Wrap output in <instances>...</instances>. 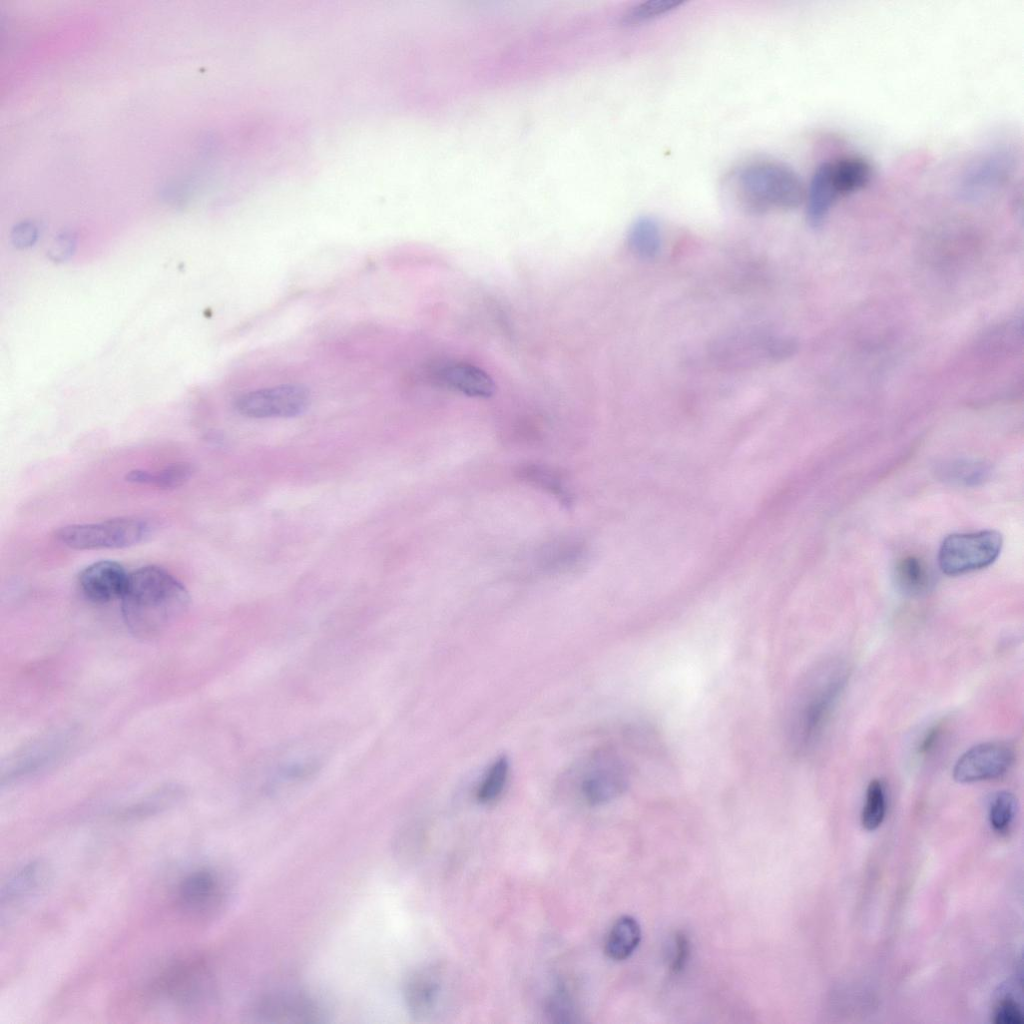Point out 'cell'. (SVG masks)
Returning a JSON list of instances; mask_svg holds the SVG:
<instances>
[{"label":"cell","instance_id":"obj_25","mask_svg":"<svg viewBox=\"0 0 1024 1024\" xmlns=\"http://www.w3.org/2000/svg\"><path fill=\"white\" fill-rule=\"evenodd\" d=\"M886 814V794L883 782L879 779L870 781L861 812V824L867 831L876 830L883 822Z\"/></svg>","mask_w":1024,"mask_h":1024},{"label":"cell","instance_id":"obj_4","mask_svg":"<svg viewBox=\"0 0 1024 1024\" xmlns=\"http://www.w3.org/2000/svg\"><path fill=\"white\" fill-rule=\"evenodd\" d=\"M147 518L126 516L95 523L71 524L55 532L56 540L73 550L118 549L139 544L154 532Z\"/></svg>","mask_w":1024,"mask_h":1024},{"label":"cell","instance_id":"obj_1","mask_svg":"<svg viewBox=\"0 0 1024 1024\" xmlns=\"http://www.w3.org/2000/svg\"><path fill=\"white\" fill-rule=\"evenodd\" d=\"M127 628L138 637H152L177 620L188 608L185 586L161 567L145 566L129 573L120 598Z\"/></svg>","mask_w":1024,"mask_h":1024},{"label":"cell","instance_id":"obj_13","mask_svg":"<svg viewBox=\"0 0 1024 1024\" xmlns=\"http://www.w3.org/2000/svg\"><path fill=\"white\" fill-rule=\"evenodd\" d=\"M177 903L190 914L205 913L220 903L223 896L218 875L209 869H197L186 875L178 885Z\"/></svg>","mask_w":1024,"mask_h":1024},{"label":"cell","instance_id":"obj_21","mask_svg":"<svg viewBox=\"0 0 1024 1024\" xmlns=\"http://www.w3.org/2000/svg\"><path fill=\"white\" fill-rule=\"evenodd\" d=\"M893 577L897 589L907 596L922 595L932 584L928 567L915 556L900 559L895 565Z\"/></svg>","mask_w":1024,"mask_h":1024},{"label":"cell","instance_id":"obj_22","mask_svg":"<svg viewBox=\"0 0 1024 1024\" xmlns=\"http://www.w3.org/2000/svg\"><path fill=\"white\" fill-rule=\"evenodd\" d=\"M628 244L641 258L652 259L657 256L662 244L658 223L648 216L635 220L628 232Z\"/></svg>","mask_w":1024,"mask_h":1024},{"label":"cell","instance_id":"obj_17","mask_svg":"<svg viewBox=\"0 0 1024 1024\" xmlns=\"http://www.w3.org/2000/svg\"><path fill=\"white\" fill-rule=\"evenodd\" d=\"M839 197L832 177L831 162H824L815 170L805 194L809 223L819 226Z\"/></svg>","mask_w":1024,"mask_h":1024},{"label":"cell","instance_id":"obj_6","mask_svg":"<svg viewBox=\"0 0 1024 1024\" xmlns=\"http://www.w3.org/2000/svg\"><path fill=\"white\" fill-rule=\"evenodd\" d=\"M153 987L158 994L178 1006L191 1008L210 993L212 980L203 959L184 957L166 967Z\"/></svg>","mask_w":1024,"mask_h":1024},{"label":"cell","instance_id":"obj_3","mask_svg":"<svg viewBox=\"0 0 1024 1024\" xmlns=\"http://www.w3.org/2000/svg\"><path fill=\"white\" fill-rule=\"evenodd\" d=\"M730 188L749 211L789 210L804 200L806 189L797 173L774 161H757L737 169Z\"/></svg>","mask_w":1024,"mask_h":1024},{"label":"cell","instance_id":"obj_27","mask_svg":"<svg viewBox=\"0 0 1024 1024\" xmlns=\"http://www.w3.org/2000/svg\"><path fill=\"white\" fill-rule=\"evenodd\" d=\"M1016 799L1007 791L998 792L989 807L991 827L998 833H1006L1016 813Z\"/></svg>","mask_w":1024,"mask_h":1024},{"label":"cell","instance_id":"obj_24","mask_svg":"<svg viewBox=\"0 0 1024 1024\" xmlns=\"http://www.w3.org/2000/svg\"><path fill=\"white\" fill-rule=\"evenodd\" d=\"M509 761L507 757L497 758L485 773L477 790V799L482 804L496 801L502 794L508 779Z\"/></svg>","mask_w":1024,"mask_h":1024},{"label":"cell","instance_id":"obj_2","mask_svg":"<svg viewBox=\"0 0 1024 1024\" xmlns=\"http://www.w3.org/2000/svg\"><path fill=\"white\" fill-rule=\"evenodd\" d=\"M848 676L846 665L830 660L804 677L792 698L787 720L788 739L796 753H806L817 743Z\"/></svg>","mask_w":1024,"mask_h":1024},{"label":"cell","instance_id":"obj_16","mask_svg":"<svg viewBox=\"0 0 1024 1024\" xmlns=\"http://www.w3.org/2000/svg\"><path fill=\"white\" fill-rule=\"evenodd\" d=\"M437 379L446 386L473 397H489L494 382L482 369L467 363H447L436 371Z\"/></svg>","mask_w":1024,"mask_h":1024},{"label":"cell","instance_id":"obj_14","mask_svg":"<svg viewBox=\"0 0 1024 1024\" xmlns=\"http://www.w3.org/2000/svg\"><path fill=\"white\" fill-rule=\"evenodd\" d=\"M49 868L41 860L31 861L16 871L1 890V910L11 913L36 897L47 885Z\"/></svg>","mask_w":1024,"mask_h":1024},{"label":"cell","instance_id":"obj_32","mask_svg":"<svg viewBox=\"0 0 1024 1024\" xmlns=\"http://www.w3.org/2000/svg\"><path fill=\"white\" fill-rule=\"evenodd\" d=\"M942 734L943 726L941 723L930 727L921 738L917 747V753L922 756L931 753L940 741Z\"/></svg>","mask_w":1024,"mask_h":1024},{"label":"cell","instance_id":"obj_28","mask_svg":"<svg viewBox=\"0 0 1024 1024\" xmlns=\"http://www.w3.org/2000/svg\"><path fill=\"white\" fill-rule=\"evenodd\" d=\"M522 474L529 481L554 494L562 502L566 504L570 503V495L561 478L551 470H547L540 466H528L522 471Z\"/></svg>","mask_w":1024,"mask_h":1024},{"label":"cell","instance_id":"obj_9","mask_svg":"<svg viewBox=\"0 0 1024 1024\" xmlns=\"http://www.w3.org/2000/svg\"><path fill=\"white\" fill-rule=\"evenodd\" d=\"M1014 758V750L1007 743H981L959 757L953 768V777L959 783L996 779L1009 770Z\"/></svg>","mask_w":1024,"mask_h":1024},{"label":"cell","instance_id":"obj_30","mask_svg":"<svg viewBox=\"0 0 1024 1024\" xmlns=\"http://www.w3.org/2000/svg\"><path fill=\"white\" fill-rule=\"evenodd\" d=\"M1023 1021L1022 1009L1013 999L1002 1001L995 1010L993 1022L996 1024H1022Z\"/></svg>","mask_w":1024,"mask_h":1024},{"label":"cell","instance_id":"obj_19","mask_svg":"<svg viewBox=\"0 0 1024 1024\" xmlns=\"http://www.w3.org/2000/svg\"><path fill=\"white\" fill-rule=\"evenodd\" d=\"M832 177L840 196L864 188L872 178L871 165L863 158L845 157L831 162Z\"/></svg>","mask_w":1024,"mask_h":1024},{"label":"cell","instance_id":"obj_23","mask_svg":"<svg viewBox=\"0 0 1024 1024\" xmlns=\"http://www.w3.org/2000/svg\"><path fill=\"white\" fill-rule=\"evenodd\" d=\"M989 468L983 462L953 460L940 468L942 479L957 485H977L987 479Z\"/></svg>","mask_w":1024,"mask_h":1024},{"label":"cell","instance_id":"obj_5","mask_svg":"<svg viewBox=\"0 0 1024 1024\" xmlns=\"http://www.w3.org/2000/svg\"><path fill=\"white\" fill-rule=\"evenodd\" d=\"M1002 536L994 530L947 536L939 549L938 563L947 575H961L991 565L999 556Z\"/></svg>","mask_w":1024,"mask_h":1024},{"label":"cell","instance_id":"obj_15","mask_svg":"<svg viewBox=\"0 0 1024 1024\" xmlns=\"http://www.w3.org/2000/svg\"><path fill=\"white\" fill-rule=\"evenodd\" d=\"M442 993L440 973L434 968L414 972L405 985V1001L411 1014L427 1018L437 1010Z\"/></svg>","mask_w":1024,"mask_h":1024},{"label":"cell","instance_id":"obj_8","mask_svg":"<svg viewBox=\"0 0 1024 1024\" xmlns=\"http://www.w3.org/2000/svg\"><path fill=\"white\" fill-rule=\"evenodd\" d=\"M624 763L612 751L593 755L582 773L580 791L587 803L600 805L618 797L627 786Z\"/></svg>","mask_w":1024,"mask_h":1024},{"label":"cell","instance_id":"obj_20","mask_svg":"<svg viewBox=\"0 0 1024 1024\" xmlns=\"http://www.w3.org/2000/svg\"><path fill=\"white\" fill-rule=\"evenodd\" d=\"M193 466L187 462L170 464L158 471L134 469L125 479L130 483L149 485L159 489H174L186 483L193 474Z\"/></svg>","mask_w":1024,"mask_h":1024},{"label":"cell","instance_id":"obj_18","mask_svg":"<svg viewBox=\"0 0 1024 1024\" xmlns=\"http://www.w3.org/2000/svg\"><path fill=\"white\" fill-rule=\"evenodd\" d=\"M640 941L641 928L638 921L629 915L622 916L607 935L605 953L612 960H625L633 954Z\"/></svg>","mask_w":1024,"mask_h":1024},{"label":"cell","instance_id":"obj_10","mask_svg":"<svg viewBox=\"0 0 1024 1024\" xmlns=\"http://www.w3.org/2000/svg\"><path fill=\"white\" fill-rule=\"evenodd\" d=\"M1012 169L1013 157L1007 150L992 151L966 170L960 182V194L969 200L990 195L1007 182Z\"/></svg>","mask_w":1024,"mask_h":1024},{"label":"cell","instance_id":"obj_31","mask_svg":"<svg viewBox=\"0 0 1024 1024\" xmlns=\"http://www.w3.org/2000/svg\"><path fill=\"white\" fill-rule=\"evenodd\" d=\"M690 955V942L683 932H678L674 938L673 957L671 969L679 973L685 967Z\"/></svg>","mask_w":1024,"mask_h":1024},{"label":"cell","instance_id":"obj_12","mask_svg":"<svg viewBox=\"0 0 1024 1024\" xmlns=\"http://www.w3.org/2000/svg\"><path fill=\"white\" fill-rule=\"evenodd\" d=\"M128 575L118 562L101 560L85 567L79 573L78 582L89 600L106 603L121 598Z\"/></svg>","mask_w":1024,"mask_h":1024},{"label":"cell","instance_id":"obj_7","mask_svg":"<svg viewBox=\"0 0 1024 1024\" xmlns=\"http://www.w3.org/2000/svg\"><path fill=\"white\" fill-rule=\"evenodd\" d=\"M310 392L301 384H280L239 395L236 411L254 419L291 418L303 414L310 404Z\"/></svg>","mask_w":1024,"mask_h":1024},{"label":"cell","instance_id":"obj_26","mask_svg":"<svg viewBox=\"0 0 1024 1024\" xmlns=\"http://www.w3.org/2000/svg\"><path fill=\"white\" fill-rule=\"evenodd\" d=\"M682 1L648 0L632 6L623 16L627 25H642L657 19L679 7Z\"/></svg>","mask_w":1024,"mask_h":1024},{"label":"cell","instance_id":"obj_29","mask_svg":"<svg viewBox=\"0 0 1024 1024\" xmlns=\"http://www.w3.org/2000/svg\"><path fill=\"white\" fill-rule=\"evenodd\" d=\"M546 1013L555 1023L576 1022L578 1017L576 1006L565 990H559L550 996L546 1005Z\"/></svg>","mask_w":1024,"mask_h":1024},{"label":"cell","instance_id":"obj_11","mask_svg":"<svg viewBox=\"0 0 1024 1024\" xmlns=\"http://www.w3.org/2000/svg\"><path fill=\"white\" fill-rule=\"evenodd\" d=\"M252 1016L264 1023L316 1022L320 1010L313 1000L296 993L266 996L252 1008Z\"/></svg>","mask_w":1024,"mask_h":1024}]
</instances>
